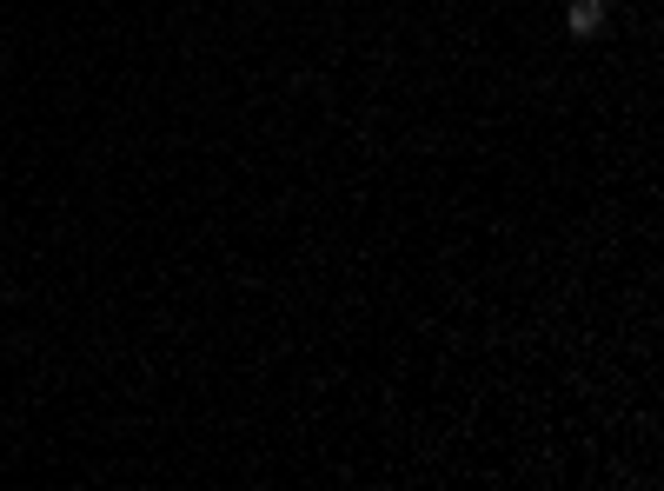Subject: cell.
Instances as JSON below:
<instances>
[{
	"mask_svg": "<svg viewBox=\"0 0 664 491\" xmlns=\"http://www.w3.org/2000/svg\"><path fill=\"white\" fill-rule=\"evenodd\" d=\"M565 27H572V40H598L605 34V0H572V7H565Z\"/></svg>",
	"mask_w": 664,
	"mask_h": 491,
	"instance_id": "1",
	"label": "cell"
}]
</instances>
